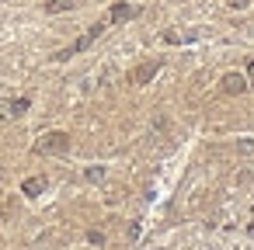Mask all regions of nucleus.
Segmentation results:
<instances>
[{"instance_id": "obj_7", "label": "nucleus", "mask_w": 254, "mask_h": 250, "mask_svg": "<svg viewBox=\"0 0 254 250\" xmlns=\"http://www.w3.org/2000/svg\"><path fill=\"white\" fill-rule=\"evenodd\" d=\"M66 7H70V0H53L46 11H49V14H56V11H66Z\"/></svg>"}, {"instance_id": "obj_3", "label": "nucleus", "mask_w": 254, "mask_h": 250, "mask_svg": "<svg viewBox=\"0 0 254 250\" xmlns=\"http://www.w3.org/2000/svg\"><path fill=\"white\" fill-rule=\"evenodd\" d=\"M223 91H226V94H244L247 84H244L240 73H226V77H223Z\"/></svg>"}, {"instance_id": "obj_1", "label": "nucleus", "mask_w": 254, "mask_h": 250, "mask_svg": "<svg viewBox=\"0 0 254 250\" xmlns=\"http://www.w3.org/2000/svg\"><path fill=\"white\" fill-rule=\"evenodd\" d=\"M70 150V136L66 132H49L35 143V153H66Z\"/></svg>"}, {"instance_id": "obj_4", "label": "nucleus", "mask_w": 254, "mask_h": 250, "mask_svg": "<svg viewBox=\"0 0 254 250\" xmlns=\"http://www.w3.org/2000/svg\"><path fill=\"white\" fill-rule=\"evenodd\" d=\"M129 18H136V7H129V4H115L108 14V21H129Z\"/></svg>"}, {"instance_id": "obj_5", "label": "nucleus", "mask_w": 254, "mask_h": 250, "mask_svg": "<svg viewBox=\"0 0 254 250\" xmlns=\"http://www.w3.org/2000/svg\"><path fill=\"white\" fill-rule=\"evenodd\" d=\"M42 188H46V181H42V177H32V181H25V195H39Z\"/></svg>"}, {"instance_id": "obj_2", "label": "nucleus", "mask_w": 254, "mask_h": 250, "mask_svg": "<svg viewBox=\"0 0 254 250\" xmlns=\"http://www.w3.org/2000/svg\"><path fill=\"white\" fill-rule=\"evenodd\" d=\"M157 70H160V59H153V63H143V66L132 73V84H150V80L157 77Z\"/></svg>"}, {"instance_id": "obj_6", "label": "nucleus", "mask_w": 254, "mask_h": 250, "mask_svg": "<svg viewBox=\"0 0 254 250\" xmlns=\"http://www.w3.org/2000/svg\"><path fill=\"white\" fill-rule=\"evenodd\" d=\"M25 108H28V98H18V101L11 104V115H25Z\"/></svg>"}]
</instances>
